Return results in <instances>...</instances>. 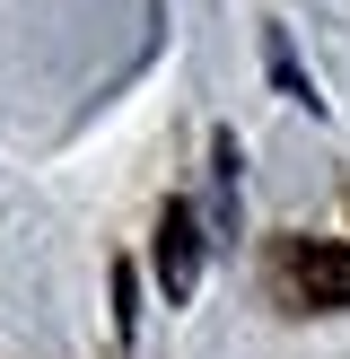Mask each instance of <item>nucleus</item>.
Masks as SVG:
<instances>
[{
	"mask_svg": "<svg viewBox=\"0 0 350 359\" xmlns=\"http://www.w3.org/2000/svg\"><path fill=\"white\" fill-rule=\"evenodd\" d=\"M158 263H167V290L184 298L192 290V263H202V255H192V210H167V228H158Z\"/></svg>",
	"mask_w": 350,
	"mask_h": 359,
	"instance_id": "1",
	"label": "nucleus"
}]
</instances>
